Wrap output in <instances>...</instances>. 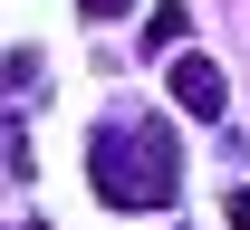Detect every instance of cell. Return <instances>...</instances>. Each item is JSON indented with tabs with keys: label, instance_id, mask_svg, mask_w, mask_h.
<instances>
[{
	"label": "cell",
	"instance_id": "obj_1",
	"mask_svg": "<svg viewBox=\"0 0 250 230\" xmlns=\"http://www.w3.org/2000/svg\"><path fill=\"white\" fill-rule=\"evenodd\" d=\"M87 182H96V201H116V211H164V201H173V182H183L173 125H154V115L96 125V144H87Z\"/></svg>",
	"mask_w": 250,
	"mask_h": 230
},
{
	"label": "cell",
	"instance_id": "obj_2",
	"mask_svg": "<svg viewBox=\"0 0 250 230\" xmlns=\"http://www.w3.org/2000/svg\"><path fill=\"white\" fill-rule=\"evenodd\" d=\"M173 106L212 125L221 106H231V87H221V67H212V58H173Z\"/></svg>",
	"mask_w": 250,
	"mask_h": 230
},
{
	"label": "cell",
	"instance_id": "obj_3",
	"mask_svg": "<svg viewBox=\"0 0 250 230\" xmlns=\"http://www.w3.org/2000/svg\"><path fill=\"white\" fill-rule=\"evenodd\" d=\"M183 29H192V10H183V0H164L154 19H145V48H154V58H173V38H183Z\"/></svg>",
	"mask_w": 250,
	"mask_h": 230
},
{
	"label": "cell",
	"instance_id": "obj_4",
	"mask_svg": "<svg viewBox=\"0 0 250 230\" xmlns=\"http://www.w3.org/2000/svg\"><path fill=\"white\" fill-rule=\"evenodd\" d=\"M77 10H87V19H125L135 0H77Z\"/></svg>",
	"mask_w": 250,
	"mask_h": 230
},
{
	"label": "cell",
	"instance_id": "obj_5",
	"mask_svg": "<svg viewBox=\"0 0 250 230\" xmlns=\"http://www.w3.org/2000/svg\"><path fill=\"white\" fill-rule=\"evenodd\" d=\"M221 211H231V230H250V182H241L231 201H221Z\"/></svg>",
	"mask_w": 250,
	"mask_h": 230
}]
</instances>
